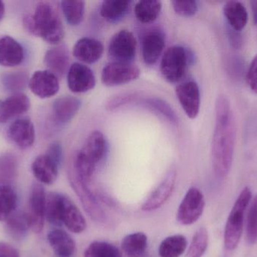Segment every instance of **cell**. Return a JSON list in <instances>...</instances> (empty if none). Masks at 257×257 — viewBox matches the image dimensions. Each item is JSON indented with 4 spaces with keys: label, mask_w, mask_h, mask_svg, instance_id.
I'll return each mask as SVG.
<instances>
[{
    "label": "cell",
    "mask_w": 257,
    "mask_h": 257,
    "mask_svg": "<svg viewBox=\"0 0 257 257\" xmlns=\"http://www.w3.org/2000/svg\"><path fill=\"white\" fill-rule=\"evenodd\" d=\"M24 28L34 36L42 38L50 44L60 43L64 37V28L58 11L49 2H40L33 15L23 19Z\"/></svg>",
    "instance_id": "7a4b0ae2"
},
{
    "label": "cell",
    "mask_w": 257,
    "mask_h": 257,
    "mask_svg": "<svg viewBox=\"0 0 257 257\" xmlns=\"http://www.w3.org/2000/svg\"><path fill=\"white\" fill-rule=\"evenodd\" d=\"M208 245V233L205 227H201L193 235L187 251L188 257H202Z\"/></svg>",
    "instance_id": "d590c367"
},
{
    "label": "cell",
    "mask_w": 257,
    "mask_h": 257,
    "mask_svg": "<svg viewBox=\"0 0 257 257\" xmlns=\"http://www.w3.org/2000/svg\"><path fill=\"white\" fill-rule=\"evenodd\" d=\"M107 148V140L102 132L93 131L89 134L80 150L90 161L97 165L105 157Z\"/></svg>",
    "instance_id": "d6986e66"
},
{
    "label": "cell",
    "mask_w": 257,
    "mask_h": 257,
    "mask_svg": "<svg viewBox=\"0 0 257 257\" xmlns=\"http://www.w3.org/2000/svg\"><path fill=\"white\" fill-rule=\"evenodd\" d=\"M142 105L151 111L154 112L166 119L169 123L175 126L179 125V119L173 109L166 101L160 98H148L142 101Z\"/></svg>",
    "instance_id": "f1b7e54d"
},
{
    "label": "cell",
    "mask_w": 257,
    "mask_h": 257,
    "mask_svg": "<svg viewBox=\"0 0 257 257\" xmlns=\"http://www.w3.org/2000/svg\"><path fill=\"white\" fill-rule=\"evenodd\" d=\"M30 229L27 213H18L11 216L6 223V231L14 239L24 238Z\"/></svg>",
    "instance_id": "d6a6232c"
},
{
    "label": "cell",
    "mask_w": 257,
    "mask_h": 257,
    "mask_svg": "<svg viewBox=\"0 0 257 257\" xmlns=\"http://www.w3.org/2000/svg\"><path fill=\"white\" fill-rule=\"evenodd\" d=\"M30 101L27 95L17 93L0 102V123L26 113L30 109Z\"/></svg>",
    "instance_id": "44dd1931"
},
{
    "label": "cell",
    "mask_w": 257,
    "mask_h": 257,
    "mask_svg": "<svg viewBox=\"0 0 257 257\" xmlns=\"http://www.w3.org/2000/svg\"><path fill=\"white\" fill-rule=\"evenodd\" d=\"M161 9L162 3L160 1H139L135 6V15L140 22L148 24L158 18Z\"/></svg>",
    "instance_id": "f546056e"
},
{
    "label": "cell",
    "mask_w": 257,
    "mask_h": 257,
    "mask_svg": "<svg viewBox=\"0 0 257 257\" xmlns=\"http://www.w3.org/2000/svg\"><path fill=\"white\" fill-rule=\"evenodd\" d=\"M223 11L231 28L241 32L247 25L248 14L245 6L241 2H227L223 6Z\"/></svg>",
    "instance_id": "d4e9b609"
},
{
    "label": "cell",
    "mask_w": 257,
    "mask_h": 257,
    "mask_svg": "<svg viewBox=\"0 0 257 257\" xmlns=\"http://www.w3.org/2000/svg\"><path fill=\"white\" fill-rule=\"evenodd\" d=\"M81 101L72 96L57 98L53 104V114L56 121L60 124H66L73 119L79 111Z\"/></svg>",
    "instance_id": "603a6c76"
},
{
    "label": "cell",
    "mask_w": 257,
    "mask_h": 257,
    "mask_svg": "<svg viewBox=\"0 0 257 257\" xmlns=\"http://www.w3.org/2000/svg\"><path fill=\"white\" fill-rule=\"evenodd\" d=\"M61 7L68 24L78 26L82 22L85 12V2L63 1Z\"/></svg>",
    "instance_id": "836d02e7"
},
{
    "label": "cell",
    "mask_w": 257,
    "mask_h": 257,
    "mask_svg": "<svg viewBox=\"0 0 257 257\" xmlns=\"http://www.w3.org/2000/svg\"><path fill=\"white\" fill-rule=\"evenodd\" d=\"M140 69L131 63L114 61L105 65L102 72V82L108 87L122 85L137 79Z\"/></svg>",
    "instance_id": "8992f818"
},
{
    "label": "cell",
    "mask_w": 257,
    "mask_h": 257,
    "mask_svg": "<svg viewBox=\"0 0 257 257\" xmlns=\"http://www.w3.org/2000/svg\"><path fill=\"white\" fill-rule=\"evenodd\" d=\"M246 238L250 244L257 242V194L253 198L247 213Z\"/></svg>",
    "instance_id": "8d00e7d4"
},
{
    "label": "cell",
    "mask_w": 257,
    "mask_h": 257,
    "mask_svg": "<svg viewBox=\"0 0 257 257\" xmlns=\"http://www.w3.org/2000/svg\"><path fill=\"white\" fill-rule=\"evenodd\" d=\"M138 96L136 94L133 93H124L118 96L114 97V98L110 99V101L107 103L106 108L108 110H114L120 107H123L126 104H131L135 102L137 100Z\"/></svg>",
    "instance_id": "60d3db41"
},
{
    "label": "cell",
    "mask_w": 257,
    "mask_h": 257,
    "mask_svg": "<svg viewBox=\"0 0 257 257\" xmlns=\"http://www.w3.org/2000/svg\"><path fill=\"white\" fill-rule=\"evenodd\" d=\"M193 62V54L191 51L181 45H173L163 54L160 71L166 81L177 83L184 78L187 67Z\"/></svg>",
    "instance_id": "277c9868"
},
{
    "label": "cell",
    "mask_w": 257,
    "mask_h": 257,
    "mask_svg": "<svg viewBox=\"0 0 257 257\" xmlns=\"http://www.w3.org/2000/svg\"><path fill=\"white\" fill-rule=\"evenodd\" d=\"M121 247L128 257H145L148 247V236L143 232L128 234L122 240Z\"/></svg>",
    "instance_id": "484cf974"
},
{
    "label": "cell",
    "mask_w": 257,
    "mask_h": 257,
    "mask_svg": "<svg viewBox=\"0 0 257 257\" xmlns=\"http://www.w3.org/2000/svg\"><path fill=\"white\" fill-rule=\"evenodd\" d=\"M45 63L48 70L56 76L62 77L69 70V54L67 47L58 45L45 53Z\"/></svg>",
    "instance_id": "ffe728a7"
},
{
    "label": "cell",
    "mask_w": 257,
    "mask_h": 257,
    "mask_svg": "<svg viewBox=\"0 0 257 257\" xmlns=\"http://www.w3.org/2000/svg\"><path fill=\"white\" fill-rule=\"evenodd\" d=\"M5 15V6L3 2L0 1V21L3 19Z\"/></svg>",
    "instance_id": "c3c4849f"
},
{
    "label": "cell",
    "mask_w": 257,
    "mask_h": 257,
    "mask_svg": "<svg viewBox=\"0 0 257 257\" xmlns=\"http://www.w3.org/2000/svg\"><path fill=\"white\" fill-rule=\"evenodd\" d=\"M17 205V194L9 185L0 186V222L7 220Z\"/></svg>",
    "instance_id": "1f68e13d"
},
{
    "label": "cell",
    "mask_w": 257,
    "mask_h": 257,
    "mask_svg": "<svg viewBox=\"0 0 257 257\" xmlns=\"http://www.w3.org/2000/svg\"><path fill=\"white\" fill-rule=\"evenodd\" d=\"M229 75L235 79H239L244 73V62L238 57H232L227 61Z\"/></svg>",
    "instance_id": "b9f144b4"
},
{
    "label": "cell",
    "mask_w": 257,
    "mask_h": 257,
    "mask_svg": "<svg viewBox=\"0 0 257 257\" xmlns=\"http://www.w3.org/2000/svg\"><path fill=\"white\" fill-rule=\"evenodd\" d=\"M84 257H122L120 249L106 241L92 242L84 252Z\"/></svg>",
    "instance_id": "e575fe53"
},
{
    "label": "cell",
    "mask_w": 257,
    "mask_h": 257,
    "mask_svg": "<svg viewBox=\"0 0 257 257\" xmlns=\"http://www.w3.org/2000/svg\"><path fill=\"white\" fill-rule=\"evenodd\" d=\"M96 80L94 72L84 63H75L67 72V84L74 93H85L94 89Z\"/></svg>",
    "instance_id": "30bf717a"
},
{
    "label": "cell",
    "mask_w": 257,
    "mask_h": 257,
    "mask_svg": "<svg viewBox=\"0 0 257 257\" xmlns=\"http://www.w3.org/2000/svg\"><path fill=\"white\" fill-rule=\"evenodd\" d=\"M177 98L187 117L196 119L200 110V91L197 83L187 81L179 84L175 90Z\"/></svg>",
    "instance_id": "7c38bea8"
},
{
    "label": "cell",
    "mask_w": 257,
    "mask_h": 257,
    "mask_svg": "<svg viewBox=\"0 0 257 257\" xmlns=\"http://www.w3.org/2000/svg\"><path fill=\"white\" fill-rule=\"evenodd\" d=\"M172 7L175 13L180 16L191 17L196 15L199 6L197 2L194 0H187V1H175L172 2Z\"/></svg>",
    "instance_id": "f35d334b"
},
{
    "label": "cell",
    "mask_w": 257,
    "mask_h": 257,
    "mask_svg": "<svg viewBox=\"0 0 257 257\" xmlns=\"http://www.w3.org/2000/svg\"><path fill=\"white\" fill-rule=\"evenodd\" d=\"M72 52L73 55L82 63L93 64L102 57L103 44L93 38H81L74 45Z\"/></svg>",
    "instance_id": "2e32d148"
},
{
    "label": "cell",
    "mask_w": 257,
    "mask_h": 257,
    "mask_svg": "<svg viewBox=\"0 0 257 257\" xmlns=\"http://www.w3.org/2000/svg\"><path fill=\"white\" fill-rule=\"evenodd\" d=\"M228 39H229L230 45L235 49H239L242 46L243 38L239 31H236L231 27H229V29H228Z\"/></svg>",
    "instance_id": "f6af8a7d"
},
{
    "label": "cell",
    "mask_w": 257,
    "mask_h": 257,
    "mask_svg": "<svg viewBox=\"0 0 257 257\" xmlns=\"http://www.w3.org/2000/svg\"><path fill=\"white\" fill-rule=\"evenodd\" d=\"M165 36L159 30L148 31L142 38V53L146 64L154 65L157 63L165 48Z\"/></svg>",
    "instance_id": "9a60e30c"
},
{
    "label": "cell",
    "mask_w": 257,
    "mask_h": 257,
    "mask_svg": "<svg viewBox=\"0 0 257 257\" xmlns=\"http://www.w3.org/2000/svg\"><path fill=\"white\" fill-rule=\"evenodd\" d=\"M5 86L11 91H20L25 88L27 84V76L22 72L6 75L3 78Z\"/></svg>",
    "instance_id": "ab89813d"
},
{
    "label": "cell",
    "mask_w": 257,
    "mask_h": 257,
    "mask_svg": "<svg viewBox=\"0 0 257 257\" xmlns=\"http://www.w3.org/2000/svg\"><path fill=\"white\" fill-rule=\"evenodd\" d=\"M235 141V122L230 103L221 95L216 101L215 126L211 144L213 169L217 178H226L230 170Z\"/></svg>",
    "instance_id": "6da1fadb"
},
{
    "label": "cell",
    "mask_w": 257,
    "mask_h": 257,
    "mask_svg": "<svg viewBox=\"0 0 257 257\" xmlns=\"http://www.w3.org/2000/svg\"><path fill=\"white\" fill-rule=\"evenodd\" d=\"M247 80L250 89L257 95V54L253 57L247 72Z\"/></svg>",
    "instance_id": "7bdbcfd3"
},
{
    "label": "cell",
    "mask_w": 257,
    "mask_h": 257,
    "mask_svg": "<svg viewBox=\"0 0 257 257\" xmlns=\"http://www.w3.org/2000/svg\"><path fill=\"white\" fill-rule=\"evenodd\" d=\"M62 199V193H50L47 194L45 219L53 226H61L63 225L61 220Z\"/></svg>",
    "instance_id": "4dcf8cb0"
},
{
    "label": "cell",
    "mask_w": 257,
    "mask_h": 257,
    "mask_svg": "<svg viewBox=\"0 0 257 257\" xmlns=\"http://www.w3.org/2000/svg\"><path fill=\"white\" fill-rule=\"evenodd\" d=\"M30 90L40 98H49L60 89L58 78L49 70H38L29 81Z\"/></svg>",
    "instance_id": "4fadbf2b"
},
{
    "label": "cell",
    "mask_w": 257,
    "mask_h": 257,
    "mask_svg": "<svg viewBox=\"0 0 257 257\" xmlns=\"http://www.w3.org/2000/svg\"><path fill=\"white\" fill-rule=\"evenodd\" d=\"M46 154H48L59 165H60L63 159V148L60 143L56 142L51 144Z\"/></svg>",
    "instance_id": "ee69618b"
},
{
    "label": "cell",
    "mask_w": 257,
    "mask_h": 257,
    "mask_svg": "<svg viewBox=\"0 0 257 257\" xmlns=\"http://www.w3.org/2000/svg\"><path fill=\"white\" fill-rule=\"evenodd\" d=\"M177 173L175 169H171L166 178L154 189V191L143 202L142 210L143 211H155L161 208L172 196L176 182Z\"/></svg>",
    "instance_id": "8fae6325"
},
{
    "label": "cell",
    "mask_w": 257,
    "mask_h": 257,
    "mask_svg": "<svg viewBox=\"0 0 257 257\" xmlns=\"http://www.w3.org/2000/svg\"><path fill=\"white\" fill-rule=\"evenodd\" d=\"M47 194L41 184H33L29 199V211L27 212L30 229L36 233L42 232L45 225Z\"/></svg>",
    "instance_id": "ba28073f"
},
{
    "label": "cell",
    "mask_w": 257,
    "mask_h": 257,
    "mask_svg": "<svg viewBox=\"0 0 257 257\" xmlns=\"http://www.w3.org/2000/svg\"><path fill=\"white\" fill-rule=\"evenodd\" d=\"M136 39L132 32L122 30L110 40L108 54L116 61L131 63L136 53Z\"/></svg>",
    "instance_id": "9c48e42d"
},
{
    "label": "cell",
    "mask_w": 257,
    "mask_h": 257,
    "mask_svg": "<svg viewBox=\"0 0 257 257\" xmlns=\"http://www.w3.org/2000/svg\"><path fill=\"white\" fill-rule=\"evenodd\" d=\"M205 206L203 193L196 187H191L187 190L178 207L177 220L184 226L193 224L202 215Z\"/></svg>",
    "instance_id": "5b68a950"
},
{
    "label": "cell",
    "mask_w": 257,
    "mask_h": 257,
    "mask_svg": "<svg viewBox=\"0 0 257 257\" xmlns=\"http://www.w3.org/2000/svg\"><path fill=\"white\" fill-rule=\"evenodd\" d=\"M68 177L71 187L76 193L89 217L97 223H106V214L101 206L97 198L90 190V185L84 184L74 177Z\"/></svg>",
    "instance_id": "52a82bcc"
},
{
    "label": "cell",
    "mask_w": 257,
    "mask_h": 257,
    "mask_svg": "<svg viewBox=\"0 0 257 257\" xmlns=\"http://www.w3.org/2000/svg\"><path fill=\"white\" fill-rule=\"evenodd\" d=\"M251 6L252 14H253V23L257 25V0L250 2Z\"/></svg>",
    "instance_id": "7dc6e473"
},
{
    "label": "cell",
    "mask_w": 257,
    "mask_h": 257,
    "mask_svg": "<svg viewBox=\"0 0 257 257\" xmlns=\"http://www.w3.org/2000/svg\"><path fill=\"white\" fill-rule=\"evenodd\" d=\"M0 257H20L18 250L11 244L0 242Z\"/></svg>",
    "instance_id": "bcb514c9"
},
{
    "label": "cell",
    "mask_w": 257,
    "mask_h": 257,
    "mask_svg": "<svg viewBox=\"0 0 257 257\" xmlns=\"http://www.w3.org/2000/svg\"><path fill=\"white\" fill-rule=\"evenodd\" d=\"M9 139L22 149L33 146L35 141V129L33 124L27 118L17 119L8 130Z\"/></svg>",
    "instance_id": "e0dca14e"
},
{
    "label": "cell",
    "mask_w": 257,
    "mask_h": 257,
    "mask_svg": "<svg viewBox=\"0 0 257 257\" xmlns=\"http://www.w3.org/2000/svg\"><path fill=\"white\" fill-rule=\"evenodd\" d=\"M61 220L63 225L73 233H81L87 228V222L79 208L64 194L62 199Z\"/></svg>",
    "instance_id": "5bb4252c"
},
{
    "label": "cell",
    "mask_w": 257,
    "mask_h": 257,
    "mask_svg": "<svg viewBox=\"0 0 257 257\" xmlns=\"http://www.w3.org/2000/svg\"><path fill=\"white\" fill-rule=\"evenodd\" d=\"M251 197L250 189L244 187L231 210L225 228L224 244L226 250H235L239 244L244 229V213Z\"/></svg>",
    "instance_id": "3957f363"
},
{
    "label": "cell",
    "mask_w": 257,
    "mask_h": 257,
    "mask_svg": "<svg viewBox=\"0 0 257 257\" xmlns=\"http://www.w3.org/2000/svg\"><path fill=\"white\" fill-rule=\"evenodd\" d=\"M187 247V240L184 235H171L160 243L158 253L160 257H180Z\"/></svg>",
    "instance_id": "83f0119b"
},
{
    "label": "cell",
    "mask_w": 257,
    "mask_h": 257,
    "mask_svg": "<svg viewBox=\"0 0 257 257\" xmlns=\"http://www.w3.org/2000/svg\"><path fill=\"white\" fill-rule=\"evenodd\" d=\"M130 6L131 2L124 0L103 1L100 8L101 16L108 22H118L127 15Z\"/></svg>",
    "instance_id": "4316f807"
},
{
    "label": "cell",
    "mask_w": 257,
    "mask_h": 257,
    "mask_svg": "<svg viewBox=\"0 0 257 257\" xmlns=\"http://www.w3.org/2000/svg\"><path fill=\"white\" fill-rule=\"evenodd\" d=\"M17 162L12 155H6L0 158V181H7L16 174Z\"/></svg>",
    "instance_id": "74e56055"
},
{
    "label": "cell",
    "mask_w": 257,
    "mask_h": 257,
    "mask_svg": "<svg viewBox=\"0 0 257 257\" xmlns=\"http://www.w3.org/2000/svg\"><path fill=\"white\" fill-rule=\"evenodd\" d=\"M59 165L48 154L39 155L33 161L32 170L33 175L41 184L51 185L57 181Z\"/></svg>",
    "instance_id": "ac0fdd59"
},
{
    "label": "cell",
    "mask_w": 257,
    "mask_h": 257,
    "mask_svg": "<svg viewBox=\"0 0 257 257\" xmlns=\"http://www.w3.org/2000/svg\"><path fill=\"white\" fill-rule=\"evenodd\" d=\"M24 54L23 47L11 36L0 39V65L12 67L22 63Z\"/></svg>",
    "instance_id": "7402d4cb"
},
{
    "label": "cell",
    "mask_w": 257,
    "mask_h": 257,
    "mask_svg": "<svg viewBox=\"0 0 257 257\" xmlns=\"http://www.w3.org/2000/svg\"><path fill=\"white\" fill-rule=\"evenodd\" d=\"M48 242L59 257H70L76 250L73 238L66 231L60 229L51 231L48 235Z\"/></svg>",
    "instance_id": "cb8c5ba5"
}]
</instances>
